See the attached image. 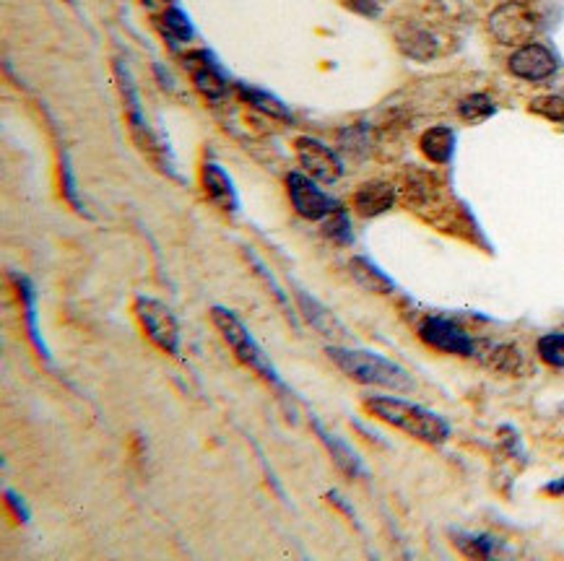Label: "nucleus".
<instances>
[{
  "label": "nucleus",
  "mask_w": 564,
  "mask_h": 561,
  "mask_svg": "<svg viewBox=\"0 0 564 561\" xmlns=\"http://www.w3.org/2000/svg\"><path fill=\"white\" fill-rule=\"evenodd\" d=\"M328 359L336 364L346 377L362 385H375L393 390V393H411L416 387L414 377H411L401 364L390 362L385 356L372 354V351H357L344 349V346H328L325 349Z\"/></svg>",
  "instance_id": "f257e3e1"
},
{
  "label": "nucleus",
  "mask_w": 564,
  "mask_h": 561,
  "mask_svg": "<svg viewBox=\"0 0 564 561\" xmlns=\"http://www.w3.org/2000/svg\"><path fill=\"white\" fill-rule=\"evenodd\" d=\"M364 408L375 416V419L385 421V424L396 426L409 437L419 439L424 445H442L450 437L448 421L437 416V413L427 411V408L409 403L401 398H388V395H375V398L364 400Z\"/></svg>",
  "instance_id": "f03ea898"
},
{
  "label": "nucleus",
  "mask_w": 564,
  "mask_h": 561,
  "mask_svg": "<svg viewBox=\"0 0 564 561\" xmlns=\"http://www.w3.org/2000/svg\"><path fill=\"white\" fill-rule=\"evenodd\" d=\"M211 320H214L221 336H224L229 349L234 351V356H237L245 367L258 372L260 377L271 382V385L281 387L279 372H276V367H273L271 359L266 356V351L260 349L258 341L250 336V330H247V325L242 323L240 317L234 315L232 310H227V307H214V310H211Z\"/></svg>",
  "instance_id": "7ed1b4c3"
},
{
  "label": "nucleus",
  "mask_w": 564,
  "mask_h": 561,
  "mask_svg": "<svg viewBox=\"0 0 564 561\" xmlns=\"http://www.w3.org/2000/svg\"><path fill=\"white\" fill-rule=\"evenodd\" d=\"M489 32L500 45H531L539 34V13L526 0H507L489 13Z\"/></svg>",
  "instance_id": "20e7f679"
},
{
  "label": "nucleus",
  "mask_w": 564,
  "mask_h": 561,
  "mask_svg": "<svg viewBox=\"0 0 564 561\" xmlns=\"http://www.w3.org/2000/svg\"><path fill=\"white\" fill-rule=\"evenodd\" d=\"M136 317L141 320L146 336H149L159 349H164L172 356H180V323H177L175 312L169 310L167 304L159 302V299L138 297Z\"/></svg>",
  "instance_id": "39448f33"
},
{
  "label": "nucleus",
  "mask_w": 564,
  "mask_h": 561,
  "mask_svg": "<svg viewBox=\"0 0 564 561\" xmlns=\"http://www.w3.org/2000/svg\"><path fill=\"white\" fill-rule=\"evenodd\" d=\"M286 193H289L294 211L307 221H323L341 208V203L333 200L328 193H323L315 185V180L305 175V172H289L286 175Z\"/></svg>",
  "instance_id": "423d86ee"
},
{
  "label": "nucleus",
  "mask_w": 564,
  "mask_h": 561,
  "mask_svg": "<svg viewBox=\"0 0 564 561\" xmlns=\"http://www.w3.org/2000/svg\"><path fill=\"white\" fill-rule=\"evenodd\" d=\"M294 151H297V162L299 167H302V172L310 175L312 180L328 182V185H331V182H336L338 177L344 175V162L338 159L336 151L328 149L318 138H297V141H294Z\"/></svg>",
  "instance_id": "0eeeda50"
},
{
  "label": "nucleus",
  "mask_w": 564,
  "mask_h": 561,
  "mask_svg": "<svg viewBox=\"0 0 564 561\" xmlns=\"http://www.w3.org/2000/svg\"><path fill=\"white\" fill-rule=\"evenodd\" d=\"M419 338H422L427 346H432V349L437 351H445V354L474 356L476 351L474 338L468 336L461 325L448 320V317H427V320L419 325Z\"/></svg>",
  "instance_id": "6e6552de"
},
{
  "label": "nucleus",
  "mask_w": 564,
  "mask_h": 561,
  "mask_svg": "<svg viewBox=\"0 0 564 561\" xmlns=\"http://www.w3.org/2000/svg\"><path fill=\"white\" fill-rule=\"evenodd\" d=\"M507 68L510 73L523 81H531V84H539V81H546L557 73L559 63L557 55L541 42H531V45H523L510 55L507 60Z\"/></svg>",
  "instance_id": "1a4fd4ad"
},
{
  "label": "nucleus",
  "mask_w": 564,
  "mask_h": 561,
  "mask_svg": "<svg viewBox=\"0 0 564 561\" xmlns=\"http://www.w3.org/2000/svg\"><path fill=\"white\" fill-rule=\"evenodd\" d=\"M182 65L188 71L190 81L203 97L208 99H219L227 94V76L221 73L219 63L208 50H190L182 55Z\"/></svg>",
  "instance_id": "9d476101"
},
{
  "label": "nucleus",
  "mask_w": 564,
  "mask_h": 561,
  "mask_svg": "<svg viewBox=\"0 0 564 561\" xmlns=\"http://www.w3.org/2000/svg\"><path fill=\"white\" fill-rule=\"evenodd\" d=\"M201 182H203V193L206 198L214 203L219 211H227L234 213L237 206H240V200H237V190H234L232 180L219 164L214 162H206L201 169Z\"/></svg>",
  "instance_id": "9b49d317"
},
{
  "label": "nucleus",
  "mask_w": 564,
  "mask_h": 561,
  "mask_svg": "<svg viewBox=\"0 0 564 561\" xmlns=\"http://www.w3.org/2000/svg\"><path fill=\"white\" fill-rule=\"evenodd\" d=\"M351 203H354V211H357L359 216L375 219V216H383L385 211L393 208V203H396V187L390 185V182L380 180L364 182L357 193H354Z\"/></svg>",
  "instance_id": "f8f14e48"
},
{
  "label": "nucleus",
  "mask_w": 564,
  "mask_h": 561,
  "mask_svg": "<svg viewBox=\"0 0 564 561\" xmlns=\"http://www.w3.org/2000/svg\"><path fill=\"white\" fill-rule=\"evenodd\" d=\"M294 297H297L299 310H302L305 320L312 325V328L318 330L320 336H328V338H344L346 336L344 325L338 323L336 317H333V312L328 310L325 304H320L318 299L312 297L310 291L297 289V291H294Z\"/></svg>",
  "instance_id": "ddd939ff"
},
{
  "label": "nucleus",
  "mask_w": 564,
  "mask_h": 561,
  "mask_svg": "<svg viewBox=\"0 0 564 561\" xmlns=\"http://www.w3.org/2000/svg\"><path fill=\"white\" fill-rule=\"evenodd\" d=\"M419 149L432 164H448L455 154V130L448 125H435L424 130L419 138Z\"/></svg>",
  "instance_id": "4468645a"
},
{
  "label": "nucleus",
  "mask_w": 564,
  "mask_h": 561,
  "mask_svg": "<svg viewBox=\"0 0 564 561\" xmlns=\"http://www.w3.org/2000/svg\"><path fill=\"white\" fill-rule=\"evenodd\" d=\"M349 273L362 289L372 291V294H390V291L396 289V284L370 258H364V255H357V258L349 260Z\"/></svg>",
  "instance_id": "2eb2a0df"
},
{
  "label": "nucleus",
  "mask_w": 564,
  "mask_h": 561,
  "mask_svg": "<svg viewBox=\"0 0 564 561\" xmlns=\"http://www.w3.org/2000/svg\"><path fill=\"white\" fill-rule=\"evenodd\" d=\"M315 424V432L320 434V442H323L328 450H331L333 460H336V465L341 468L344 473H349V476H359V473H364L362 468V460H359V455L354 450H351L346 442H341V439L333 437L331 432H325L323 426L318 424V421H312Z\"/></svg>",
  "instance_id": "dca6fc26"
},
{
  "label": "nucleus",
  "mask_w": 564,
  "mask_h": 561,
  "mask_svg": "<svg viewBox=\"0 0 564 561\" xmlns=\"http://www.w3.org/2000/svg\"><path fill=\"white\" fill-rule=\"evenodd\" d=\"M237 94H240V97L245 99L250 107H255L258 112H263V115H271V117H276V120H286V123H292V115H289V110H286V104L281 102V99L273 97V94H268V91L255 89V86H247V84H237Z\"/></svg>",
  "instance_id": "f3484780"
},
{
  "label": "nucleus",
  "mask_w": 564,
  "mask_h": 561,
  "mask_svg": "<svg viewBox=\"0 0 564 561\" xmlns=\"http://www.w3.org/2000/svg\"><path fill=\"white\" fill-rule=\"evenodd\" d=\"M159 24H162V32L169 39H177V42H190L195 37V29L190 24L188 13L177 6H167L159 16Z\"/></svg>",
  "instance_id": "a211bd4d"
},
{
  "label": "nucleus",
  "mask_w": 564,
  "mask_h": 561,
  "mask_svg": "<svg viewBox=\"0 0 564 561\" xmlns=\"http://www.w3.org/2000/svg\"><path fill=\"white\" fill-rule=\"evenodd\" d=\"M497 112V104L492 102V97L487 94H468L458 102V115L468 123H481V120H487Z\"/></svg>",
  "instance_id": "6ab92c4d"
},
{
  "label": "nucleus",
  "mask_w": 564,
  "mask_h": 561,
  "mask_svg": "<svg viewBox=\"0 0 564 561\" xmlns=\"http://www.w3.org/2000/svg\"><path fill=\"white\" fill-rule=\"evenodd\" d=\"M323 234L328 239H333L336 245H351L354 234H351V221L349 216H346L344 206L338 208V211H333L328 219H323Z\"/></svg>",
  "instance_id": "aec40b11"
},
{
  "label": "nucleus",
  "mask_w": 564,
  "mask_h": 561,
  "mask_svg": "<svg viewBox=\"0 0 564 561\" xmlns=\"http://www.w3.org/2000/svg\"><path fill=\"white\" fill-rule=\"evenodd\" d=\"M455 546L471 559H487L494 551V538L474 536V533H455Z\"/></svg>",
  "instance_id": "412c9836"
},
{
  "label": "nucleus",
  "mask_w": 564,
  "mask_h": 561,
  "mask_svg": "<svg viewBox=\"0 0 564 561\" xmlns=\"http://www.w3.org/2000/svg\"><path fill=\"white\" fill-rule=\"evenodd\" d=\"M528 110H531L533 115L549 120V123L564 125V97H559V94H544V97H536Z\"/></svg>",
  "instance_id": "4be33fe9"
},
{
  "label": "nucleus",
  "mask_w": 564,
  "mask_h": 561,
  "mask_svg": "<svg viewBox=\"0 0 564 561\" xmlns=\"http://www.w3.org/2000/svg\"><path fill=\"white\" fill-rule=\"evenodd\" d=\"M536 351H539L541 362L544 364L564 369V333H549V336L539 338Z\"/></svg>",
  "instance_id": "5701e85b"
},
{
  "label": "nucleus",
  "mask_w": 564,
  "mask_h": 561,
  "mask_svg": "<svg viewBox=\"0 0 564 561\" xmlns=\"http://www.w3.org/2000/svg\"><path fill=\"white\" fill-rule=\"evenodd\" d=\"M6 497H8V504H11V510L16 512V515H19L21 523H26V520H29V512H26V507H24V504H21L19 494H13V491H8Z\"/></svg>",
  "instance_id": "b1692460"
},
{
  "label": "nucleus",
  "mask_w": 564,
  "mask_h": 561,
  "mask_svg": "<svg viewBox=\"0 0 564 561\" xmlns=\"http://www.w3.org/2000/svg\"><path fill=\"white\" fill-rule=\"evenodd\" d=\"M63 185H65V195H68V200H71L73 206H78V198H76V193H73L71 167H68V162H63Z\"/></svg>",
  "instance_id": "393cba45"
},
{
  "label": "nucleus",
  "mask_w": 564,
  "mask_h": 561,
  "mask_svg": "<svg viewBox=\"0 0 564 561\" xmlns=\"http://www.w3.org/2000/svg\"><path fill=\"white\" fill-rule=\"evenodd\" d=\"M346 3L359 13H375V0H346Z\"/></svg>",
  "instance_id": "a878e982"
},
{
  "label": "nucleus",
  "mask_w": 564,
  "mask_h": 561,
  "mask_svg": "<svg viewBox=\"0 0 564 561\" xmlns=\"http://www.w3.org/2000/svg\"><path fill=\"white\" fill-rule=\"evenodd\" d=\"M546 491H549V494H564V478H559V481L546 486Z\"/></svg>",
  "instance_id": "bb28decb"
}]
</instances>
